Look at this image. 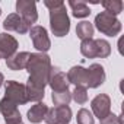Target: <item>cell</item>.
<instances>
[{"label":"cell","mask_w":124,"mask_h":124,"mask_svg":"<svg viewBox=\"0 0 124 124\" xmlns=\"http://www.w3.org/2000/svg\"><path fill=\"white\" fill-rule=\"evenodd\" d=\"M93 31H95V28H93V25H92L89 21H82V22H79L78 26H76V35H78L82 41L91 39V38L93 37Z\"/></svg>","instance_id":"obj_17"},{"label":"cell","mask_w":124,"mask_h":124,"mask_svg":"<svg viewBox=\"0 0 124 124\" xmlns=\"http://www.w3.org/2000/svg\"><path fill=\"white\" fill-rule=\"evenodd\" d=\"M47 111H48V105L47 104H44V102H35V105H32L28 109L26 117H28V120L32 124H39L41 121H44V118L47 115Z\"/></svg>","instance_id":"obj_15"},{"label":"cell","mask_w":124,"mask_h":124,"mask_svg":"<svg viewBox=\"0 0 124 124\" xmlns=\"http://www.w3.org/2000/svg\"><path fill=\"white\" fill-rule=\"evenodd\" d=\"M3 28L6 31H12V32H16V34H28L29 29H31V26L26 25L18 13L8 15V18L3 21Z\"/></svg>","instance_id":"obj_12"},{"label":"cell","mask_w":124,"mask_h":124,"mask_svg":"<svg viewBox=\"0 0 124 124\" xmlns=\"http://www.w3.org/2000/svg\"><path fill=\"white\" fill-rule=\"evenodd\" d=\"M19 42L18 39L8 34V32H0V58H10L13 54L18 53Z\"/></svg>","instance_id":"obj_10"},{"label":"cell","mask_w":124,"mask_h":124,"mask_svg":"<svg viewBox=\"0 0 124 124\" xmlns=\"http://www.w3.org/2000/svg\"><path fill=\"white\" fill-rule=\"evenodd\" d=\"M95 45H96V58H107L111 54V44L107 39L98 38L95 39Z\"/></svg>","instance_id":"obj_20"},{"label":"cell","mask_w":124,"mask_h":124,"mask_svg":"<svg viewBox=\"0 0 124 124\" xmlns=\"http://www.w3.org/2000/svg\"><path fill=\"white\" fill-rule=\"evenodd\" d=\"M101 5L105 9V12H108V13H111L114 16H117V15H120L123 12V2L121 0H105V2H102Z\"/></svg>","instance_id":"obj_21"},{"label":"cell","mask_w":124,"mask_h":124,"mask_svg":"<svg viewBox=\"0 0 124 124\" xmlns=\"http://www.w3.org/2000/svg\"><path fill=\"white\" fill-rule=\"evenodd\" d=\"M48 86L51 88L53 92H63V91H69V79L67 75L58 69V67H51L50 72V78H48Z\"/></svg>","instance_id":"obj_8"},{"label":"cell","mask_w":124,"mask_h":124,"mask_svg":"<svg viewBox=\"0 0 124 124\" xmlns=\"http://www.w3.org/2000/svg\"><path fill=\"white\" fill-rule=\"evenodd\" d=\"M5 123H6V124H23V123H22V115H21L19 109H18L16 112H13V114L5 117Z\"/></svg>","instance_id":"obj_25"},{"label":"cell","mask_w":124,"mask_h":124,"mask_svg":"<svg viewBox=\"0 0 124 124\" xmlns=\"http://www.w3.org/2000/svg\"><path fill=\"white\" fill-rule=\"evenodd\" d=\"M50 29L54 37H66L70 31V18L66 10V5L61 2L58 6L50 9Z\"/></svg>","instance_id":"obj_2"},{"label":"cell","mask_w":124,"mask_h":124,"mask_svg":"<svg viewBox=\"0 0 124 124\" xmlns=\"http://www.w3.org/2000/svg\"><path fill=\"white\" fill-rule=\"evenodd\" d=\"M91 108H92V115L98 117L102 120L111 112V98L107 93H99L91 101Z\"/></svg>","instance_id":"obj_9"},{"label":"cell","mask_w":124,"mask_h":124,"mask_svg":"<svg viewBox=\"0 0 124 124\" xmlns=\"http://www.w3.org/2000/svg\"><path fill=\"white\" fill-rule=\"evenodd\" d=\"M69 83H73L75 86H83L88 89V70L83 66H73L67 72Z\"/></svg>","instance_id":"obj_13"},{"label":"cell","mask_w":124,"mask_h":124,"mask_svg":"<svg viewBox=\"0 0 124 124\" xmlns=\"http://www.w3.org/2000/svg\"><path fill=\"white\" fill-rule=\"evenodd\" d=\"M72 120V109L69 105L48 108L44 121L47 124H69Z\"/></svg>","instance_id":"obj_7"},{"label":"cell","mask_w":124,"mask_h":124,"mask_svg":"<svg viewBox=\"0 0 124 124\" xmlns=\"http://www.w3.org/2000/svg\"><path fill=\"white\" fill-rule=\"evenodd\" d=\"M117 121H118V124H124V120H123V114L117 115Z\"/></svg>","instance_id":"obj_27"},{"label":"cell","mask_w":124,"mask_h":124,"mask_svg":"<svg viewBox=\"0 0 124 124\" xmlns=\"http://www.w3.org/2000/svg\"><path fill=\"white\" fill-rule=\"evenodd\" d=\"M86 70H88V88L96 89L105 82V69L101 64L92 63Z\"/></svg>","instance_id":"obj_11"},{"label":"cell","mask_w":124,"mask_h":124,"mask_svg":"<svg viewBox=\"0 0 124 124\" xmlns=\"http://www.w3.org/2000/svg\"><path fill=\"white\" fill-rule=\"evenodd\" d=\"M16 111H18V107H16L13 102H10V101L6 99L5 96L0 99V112H2L3 117H8V115L16 112Z\"/></svg>","instance_id":"obj_24"},{"label":"cell","mask_w":124,"mask_h":124,"mask_svg":"<svg viewBox=\"0 0 124 124\" xmlns=\"http://www.w3.org/2000/svg\"><path fill=\"white\" fill-rule=\"evenodd\" d=\"M5 85V98L13 102L16 107L18 105H25L28 102L26 98V89L25 85L16 80H8L3 83Z\"/></svg>","instance_id":"obj_4"},{"label":"cell","mask_w":124,"mask_h":124,"mask_svg":"<svg viewBox=\"0 0 124 124\" xmlns=\"http://www.w3.org/2000/svg\"><path fill=\"white\" fill-rule=\"evenodd\" d=\"M99 123H101V124H118V121H117V115L112 114V112H109L107 117H104L102 120H99Z\"/></svg>","instance_id":"obj_26"},{"label":"cell","mask_w":124,"mask_h":124,"mask_svg":"<svg viewBox=\"0 0 124 124\" xmlns=\"http://www.w3.org/2000/svg\"><path fill=\"white\" fill-rule=\"evenodd\" d=\"M69 6H70V9H72L73 16L78 18V19L88 18V16L91 15L89 6H88L85 2H82V0H78V2H75V0H70V2H69Z\"/></svg>","instance_id":"obj_16"},{"label":"cell","mask_w":124,"mask_h":124,"mask_svg":"<svg viewBox=\"0 0 124 124\" xmlns=\"http://www.w3.org/2000/svg\"><path fill=\"white\" fill-rule=\"evenodd\" d=\"M51 67V58L48 54L32 53L29 55V60L25 67L29 73V78L25 85L28 102H41L44 99Z\"/></svg>","instance_id":"obj_1"},{"label":"cell","mask_w":124,"mask_h":124,"mask_svg":"<svg viewBox=\"0 0 124 124\" xmlns=\"http://www.w3.org/2000/svg\"><path fill=\"white\" fill-rule=\"evenodd\" d=\"M29 55L31 53L28 51H19L16 54H13L10 58L6 60V66L9 70H13V72H18V70H23L26 67V63L29 60Z\"/></svg>","instance_id":"obj_14"},{"label":"cell","mask_w":124,"mask_h":124,"mask_svg":"<svg viewBox=\"0 0 124 124\" xmlns=\"http://www.w3.org/2000/svg\"><path fill=\"white\" fill-rule=\"evenodd\" d=\"M76 120H78V124H95V118H93L92 112L86 108H80L78 111Z\"/></svg>","instance_id":"obj_23"},{"label":"cell","mask_w":124,"mask_h":124,"mask_svg":"<svg viewBox=\"0 0 124 124\" xmlns=\"http://www.w3.org/2000/svg\"><path fill=\"white\" fill-rule=\"evenodd\" d=\"M92 25H95L93 28H96L101 34H104L107 37H117L121 32V22H120V19L117 16L105 12V10L95 16V22Z\"/></svg>","instance_id":"obj_3"},{"label":"cell","mask_w":124,"mask_h":124,"mask_svg":"<svg viewBox=\"0 0 124 124\" xmlns=\"http://www.w3.org/2000/svg\"><path fill=\"white\" fill-rule=\"evenodd\" d=\"M0 15H2V9H0Z\"/></svg>","instance_id":"obj_29"},{"label":"cell","mask_w":124,"mask_h":124,"mask_svg":"<svg viewBox=\"0 0 124 124\" xmlns=\"http://www.w3.org/2000/svg\"><path fill=\"white\" fill-rule=\"evenodd\" d=\"M51 99L54 102L55 107H61V105H69L72 101V92L70 91H63V92H53L51 93Z\"/></svg>","instance_id":"obj_19"},{"label":"cell","mask_w":124,"mask_h":124,"mask_svg":"<svg viewBox=\"0 0 124 124\" xmlns=\"http://www.w3.org/2000/svg\"><path fill=\"white\" fill-rule=\"evenodd\" d=\"M29 38L34 44V47L38 50V53H44L47 54V51L51 48V41H50V37H48V32L44 26H39V25H35L29 29Z\"/></svg>","instance_id":"obj_5"},{"label":"cell","mask_w":124,"mask_h":124,"mask_svg":"<svg viewBox=\"0 0 124 124\" xmlns=\"http://www.w3.org/2000/svg\"><path fill=\"white\" fill-rule=\"evenodd\" d=\"M80 53L83 57L86 58H96V45H95V39H85L80 42Z\"/></svg>","instance_id":"obj_18"},{"label":"cell","mask_w":124,"mask_h":124,"mask_svg":"<svg viewBox=\"0 0 124 124\" xmlns=\"http://www.w3.org/2000/svg\"><path fill=\"white\" fill-rule=\"evenodd\" d=\"M72 99L79 105L86 104L88 102V89L83 86H76L75 91L72 92Z\"/></svg>","instance_id":"obj_22"},{"label":"cell","mask_w":124,"mask_h":124,"mask_svg":"<svg viewBox=\"0 0 124 124\" xmlns=\"http://www.w3.org/2000/svg\"><path fill=\"white\" fill-rule=\"evenodd\" d=\"M3 83H5V76H3V73H0V88H2Z\"/></svg>","instance_id":"obj_28"},{"label":"cell","mask_w":124,"mask_h":124,"mask_svg":"<svg viewBox=\"0 0 124 124\" xmlns=\"http://www.w3.org/2000/svg\"><path fill=\"white\" fill-rule=\"evenodd\" d=\"M16 12L22 18V21L32 28V25L38 21L37 3L32 0H18L16 2Z\"/></svg>","instance_id":"obj_6"}]
</instances>
